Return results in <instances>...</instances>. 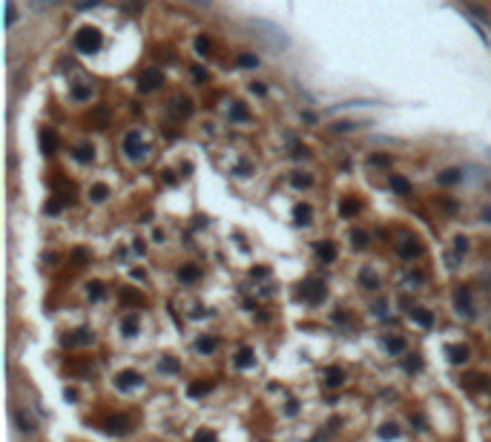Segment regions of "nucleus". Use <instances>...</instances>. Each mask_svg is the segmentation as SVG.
Masks as SVG:
<instances>
[{"label": "nucleus", "instance_id": "1", "mask_svg": "<svg viewBox=\"0 0 491 442\" xmlns=\"http://www.w3.org/2000/svg\"><path fill=\"white\" fill-rule=\"evenodd\" d=\"M247 26H250V29L262 37V43H264V46H270L273 52H285L290 46V37L285 34V29H279V26H276V23H270V20L250 17V20H247Z\"/></svg>", "mask_w": 491, "mask_h": 442}, {"label": "nucleus", "instance_id": "2", "mask_svg": "<svg viewBox=\"0 0 491 442\" xmlns=\"http://www.w3.org/2000/svg\"><path fill=\"white\" fill-rule=\"evenodd\" d=\"M75 46L78 52H84V55H95V52L101 49V32L98 29H92V26H84L78 37H75Z\"/></svg>", "mask_w": 491, "mask_h": 442}, {"label": "nucleus", "instance_id": "3", "mask_svg": "<svg viewBox=\"0 0 491 442\" xmlns=\"http://www.w3.org/2000/svg\"><path fill=\"white\" fill-rule=\"evenodd\" d=\"M161 81H164L161 69H144V72H141V78H138V83H141V92H155V89L161 86Z\"/></svg>", "mask_w": 491, "mask_h": 442}, {"label": "nucleus", "instance_id": "4", "mask_svg": "<svg viewBox=\"0 0 491 442\" xmlns=\"http://www.w3.org/2000/svg\"><path fill=\"white\" fill-rule=\"evenodd\" d=\"M124 152H127V158H132V161L144 158V144H141V135H138V132H130V135L124 138Z\"/></svg>", "mask_w": 491, "mask_h": 442}, {"label": "nucleus", "instance_id": "5", "mask_svg": "<svg viewBox=\"0 0 491 442\" xmlns=\"http://www.w3.org/2000/svg\"><path fill=\"white\" fill-rule=\"evenodd\" d=\"M454 305H457V310L462 313L465 319H471V316H474V305H471V293H468V287H459V290H457Z\"/></svg>", "mask_w": 491, "mask_h": 442}, {"label": "nucleus", "instance_id": "6", "mask_svg": "<svg viewBox=\"0 0 491 442\" xmlns=\"http://www.w3.org/2000/svg\"><path fill=\"white\" fill-rule=\"evenodd\" d=\"M144 379H141V374L138 371H121L118 376H115V385H118L121 391H132V388H138Z\"/></svg>", "mask_w": 491, "mask_h": 442}, {"label": "nucleus", "instance_id": "7", "mask_svg": "<svg viewBox=\"0 0 491 442\" xmlns=\"http://www.w3.org/2000/svg\"><path fill=\"white\" fill-rule=\"evenodd\" d=\"M40 149H43L46 155H52V152L58 149V132L55 130H43L40 132Z\"/></svg>", "mask_w": 491, "mask_h": 442}, {"label": "nucleus", "instance_id": "8", "mask_svg": "<svg viewBox=\"0 0 491 442\" xmlns=\"http://www.w3.org/2000/svg\"><path fill=\"white\" fill-rule=\"evenodd\" d=\"M305 290L307 293H302V296H305L307 302H319V299H325V284L322 281H307Z\"/></svg>", "mask_w": 491, "mask_h": 442}, {"label": "nucleus", "instance_id": "9", "mask_svg": "<svg viewBox=\"0 0 491 442\" xmlns=\"http://www.w3.org/2000/svg\"><path fill=\"white\" fill-rule=\"evenodd\" d=\"M342 382H345V371L342 368H327L325 371V385L327 388H339Z\"/></svg>", "mask_w": 491, "mask_h": 442}, {"label": "nucleus", "instance_id": "10", "mask_svg": "<svg viewBox=\"0 0 491 442\" xmlns=\"http://www.w3.org/2000/svg\"><path fill=\"white\" fill-rule=\"evenodd\" d=\"M178 278H181L184 284H193V281H198V278H201V270H198L196 264H184V267L178 270Z\"/></svg>", "mask_w": 491, "mask_h": 442}, {"label": "nucleus", "instance_id": "11", "mask_svg": "<svg viewBox=\"0 0 491 442\" xmlns=\"http://www.w3.org/2000/svg\"><path fill=\"white\" fill-rule=\"evenodd\" d=\"M408 316H411V322H417V325H423V328H431V325H434V316L428 310H423V307H414Z\"/></svg>", "mask_w": 491, "mask_h": 442}, {"label": "nucleus", "instance_id": "12", "mask_svg": "<svg viewBox=\"0 0 491 442\" xmlns=\"http://www.w3.org/2000/svg\"><path fill=\"white\" fill-rule=\"evenodd\" d=\"M437 181H440L442 187H451V184H459V181H462V172L451 167V170H445V172H440V175H437Z\"/></svg>", "mask_w": 491, "mask_h": 442}, {"label": "nucleus", "instance_id": "13", "mask_svg": "<svg viewBox=\"0 0 491 442\" xmlns=\"http://www.w3.org/2000/svg\"><path fill=\"white\" fill-rule=\"evenodd\" d=\"M293 215H296V221H299L302 227L313 221V210H310V204H296V210H293Z\"/></svg>", "mask_w": 491, "mask_h": 442}, {"label": "nucleus", "instance_id": "14", "mask_svg": "<svg viewBox=\"0 0 491 442\" xmlns=\"http://www.w3.org/2000/svg\"><path fill=\"white\" fill-rule=\"evenodd\" d=\"M396 250H399V256H402V259H414V256H420V244H417L414 238H405V241L396 247Z\"/></svg>", "mask_w": 491, "mask_h": 442}, {"label": "nucleus", "instance_id": "15", "mask_svg": "<svg viewBox=\"0 0 491 442\" xmlns=\"http://www.w3.org/2000/svg\"><path fill=\"white\" fill-rule=\"evenodd\" d=\"M121 330H124V336H138V316H135V313L124 316V322H121Z\"/></svg>", "mask_w": 491, "mask_h": 442}, {"label": "nucleus", "instance_id": "16", "mask_svg": "<svg viewBox=\"0 0 491 442\" xmlns=\"http://www.w3.org/2000/svg\"><path fill=\"white\" fill-rule=\"evenodd\" d=\"M253 362H256L253 347H241V350H238V356H236V365H238V368H250Z\"/></svg>", "mask_w": 491, "mask_h": 442}, {"label": "nucleus", "instance_id": "17", "mask_svg": "<svg viewBox=\"0 0 491 442\" xmlns=\"http://www.w3.org/2000/svg\"><path fill=\"white\" fill-rule=\"evenodd\" d=\"M391 190L399 193V196H408V193H411V184H408L402 175H391Z\"/></svg>", "mask_w": 491, "mask_h": 442}, {"label": "nucleus", "instance_id": "18", "mask_svg": "<svg viewBox=\"0 0 491 442\" xmlns=\"http://www.w3.org/2000/svg\"><path fill=\"white\" fill-rule=\"evenodd\" d=\"M448 359L454 365H465L468 362V347H448Z\"/></svg>", "mask_w": 491, "mask_h": 442}, {"label": "nucleus", "instance_id": "19", "mask_svg": "<svg viewBox=\"0 0 491 442\" xmlns=\"http://www.w3.org/2000/svg\"><path fill=\"white\" fill-rule=\"evenodd\" d=\"M89 198H92V201H98V204H101V201H106V198H109V187H106V184H92Z\"/></svg>", "mask_w": 491, "mask_h": 442}, {"label": "nucleus", "instance_id": "20", "mask_svg": "<svg viewBox=\"0 0 491 442\" xmlns=\"http://www.w3.org/2000/svg\"><path fill=\"white\" fill-rule=\"evenodd\" d=\"M216 347H219V342H216L213 336H204V339H198V342H196V350H198V353H213Z\"/></svg>", "mask_w": 491, "mask_h": 442}, {"label": "nucleus", "instance_id": "21", "mask_svg": "<svg viewBox=\"0 0 491 442\" xmlns=\"http://www.w3.org/2000/svg\"><path fill=\"white\" fill-rule=\"evenodd\" d=\"M103 0H69V6L75 9V12H86V9H95V6H101Z\"/></svg>", "mask_w": 491, "mask_h": 442}, {"label": "nucleus", "instance_id": "22", "mask_svg": "<svg viewBox=\"0 0 491 442\" xmlns=\"http://www.w3.org/2000/svg\"><path fill=\"white\" fill-rule=\"evenodd\" d=\"M250 118V112L241 106V103H233V109H230V121H236V124H244Z\"/></svg>", "mask_w": 491, "mask_h": 442}, {"label": "nucleus", "instance_id": "23", "mask_svg": "<svg viewBox=\"0 0 491 442\" xmlns=\"http://www.w3.org/2000/svg\"><path fill=\"white\" fill-rule=\"evenodd\" d=\"M319 256H322V262H333L336 259V247L330 244V241H322L319 244Z\"/></svg>", "mask_w": 491, "mask_h": 442}, {"label": "nucleus", "instance_id": "24", "mask_svg": "<svg viewBox=\"0 0 491 442\" xmlns=\"http://www.w3.org/2000/svg\"><path fill=\"white\" fill-rule=\"evenodd\" d=\"M385 347H388V353H402V350H405V339L391 336V339H385Z\"/></svg>", "mask_w": 491, "mask_h": 442}, {"label": "nucleus", "instance_id": "25", "mask_svg": "<svg viewBox=\"0 0 491 442\" xmlns=\"http://www.w3.org/2000/svg\"><path fill=\"white\" fill-rule=\"evenodd\" d=\"M359 281H362L365 287H379V276H376L373 270H362V273H359Z\"/></svg>", "mask_w": 491, "mask_h": 442}, {"label": "nucleus", "instance_id": "26", "mask_svg": "<svg viewBox=\"0 0 491 442\" xmlns=\"http://www.w3.org/2000/svg\"><path fill=\"white\" fill-rule=\"evenodd\" d=\"M17 425L23 428L26 434H32V431H34V422H32V416H29L26 410H17Z\"/></svg>", "mask_w": 491, "mask_h": 442}, {"label": "nucleus", "instance_id": "27", "mask_svg": "<svg viewBox=\"0 0 491 442\" xmlns=\"http://www.w3.org/2000/svg\"><path fill=\"white\" fill-rule=\"evenodd\" d=\"M64 0H32V9L34 12H46V9H55V6H61Z\"/></svg>", "mask_w": 491, "mask_h": 442}, {"label": "nucleus", "instance_id": "28", "mask_svg": "<svg viewBox=\"0 0 491 442\" xmlns=\"http://www.w3.org/2000/svg\"><path fill=\"white\" fill-rule=\"evenodd\" d=\"M172 115H190V101L187 98H175L172 101Z\"/></svg>", "mask_w": 491, "mask_h": 442}, {"label": "nucleus", "instance_id": "29", "mask_svg": "<svg viewBox=\"0 0 491 442\" xmlns=\"http://www.w3.org/2000/svg\"><path fill=\"white\" fill-rule=\"evenodd\" d=\"M359 213V201H354V198H348V201H342V215L345 218H351V215Z\"/></svg>", "mask_w": 491, "mask_h": 442}, {"label": "nucleus", "instance_id": "30", "mask_svg": "<svg viewBox=\"0 0 491 442\" xmlns=\"http://www.w3.org/2000/svg\"><path fill=\"white\" fill-rule=\"evenodd\" d=\"M75 158H78L81 164H89V161H92V147H86V144H81V147L75 149Z\"/></svg>", "mask_w": 491, "mask_h": 442}, {"label": "nucleus", "instance_id": "31", "mask_svg": "<svg viewBox=\"0 0 491 442\" xmlns=\"http://www.w3.org/2000/svg\"><path fill=\"white\" fill-rule=\"evenodd\" d=\"M92 121L101 124V127H106V124H109V109H106V106H98V109L92 112Z\"/></svg>", "mask_w": 491, "mask_h": 442}, {"label": "nucleus", "instance_id": "32", "mask_svg": "<svg viewBox=\"0 0 491 442\" xmlns=\"http://www.w3.org/2000/svg\"><path fill=\"white\" fill-rule=\"evenodd\" d=\"M351 241H354V247L362 250V247L368 244V233H365V230H354V233H351Z\"/></svg>", "mask_w": 491, "mask_h": 442}, {"label": "nucleus", "instance_id": "33", "mask_svg": "<svg viewBox=\"0 0 491 442\" xmlns=\"http://www.w3.org/2000/svg\"><path fill=\"white\" fill-rule=\"evenodd\" d=\"M109 431H112V434H127V431H130V428H127V419H124V416L109 419Z\"/></svg>", "mask_w": 491, "mask_h": 442}, {"label": "nucleus", "instance_id": "34", "mask_svg": "<svg viewBox=\"0 0 491 442\" xmlns=\"http://www.w3.org/2000/svg\"><path fill=\"white\" fill-rule=\"evenodd\" d=\"M72 98L75 101H89L92 98V89H89V86H75V89H72Z\"/></svg>", "mask_w": 491, "mask_h": 442}, {"label": "nucleus", "instance_id": "35", "mask_svg": "<svg viewBox=\"0 0 491 442\" xmlns=\"http://www.w3.org/2000/svg\"><path fill=\"white\" fill-rule=\"evenodd\" d=\"M196 52H198V55H207V52H210V37H207V34H198V37H196Z\"/></svg>", "mask_w": 491, "mask_h": 442}, {"label": "nucleus", "instance_id": "36", "mask_svg": "<svg viewBox=\"0 0 491 442\" xmlns=\"http://www.w3.org/2000/svg\"><path fill=\"white\" fill-rule=\"evenodd\" d=\"M17 20V9H15V0H6V26H12Z\"/></svg>", "mask_w": 491, "mask_h": 442}, {"label": "nucleus", "instance_id": "37", "mask_svg": "<svg viewBox=\"0 0 491 442\" xmlns=\"http://www.w3.org/2000/svg\"><path fill=\"white\" fill-rule=\"evenodd\" d=\"M210 391V382H196V385H190V396H201V393H207Z\"/></svg>", "mask_w": 491, "mask_h": 442}, {"label": "nucleus", "instance_id": "38", "mask_svg": "<svg viewBox=\"0 0 491 442\" xmlns=\"http://www.w3.org/2000/svg\"><path fill=\"white\" fill-rule=\"evenodd\" d=\"M86 293H89V299H101L103 296V284L101 281H92V284L86 287Z\"/></svg>", "mask_w": 491, "mask_h": 442}, {"label": "nucleus", "instance_id": "39", "mask_svg": "<svg viewBox=\"0 0 491 442\" xmlns=\"http://www.w3.org/2000/svg\"><path fill=\"white\" fill-rule=\"evenodd\" d=\"M379 437H382V440H396V437H399V431H396V425H382Z\"/></svg>", "mask_w": 491, "mask_h": 442}, {"label": "nucleus", "instance_id": "40", "mask_svg": "<svg viewBox=\"0 0 491 442\" xmlns=\"http://www.w3.org/2000/svg\"><path fill=\"white\" fill-rule=\"evenodd\" d=\"M238 66H241V69H256L259 61H256L253 55H241V58H238Z\"/></svg>", "mask_w": 491, "mask_h": 442}, {"label": "nucleus", "instance_id": "41", "mask_svg": "<svg viewBox=\"0 0 491 442\" xmlns=\"http://www.w3.org/2000/svg\"><path fill=\"white\" fill-rule=\"evenodd\" d=\"M193 442H219V440H216L213 431H198V434L193 437Z\"/></svg>", "mask_w": 491, "mask_h": 442}, {"label": "nucleus", "instance_id": "42", "mask_svg": "<svg viewBox=\"0 0 491 442\" xmlns=\"http://www.w3.org/2000/svg\"><path fill=\"white\" fill-rule=\"evenodd\" d=\"M161 371H164V374H175V371H178V362L172 359V356H167V359L161 362Z\"/></svg>", "mask_w": 491, "mask_h": 442}, {"label": "nucleus", "instance_id": "43", "mask_svg": "<svg viewBox=\"0 0 491 442\" xmlns=\"http://www.w3.org/2000/svg\"><path fill=\"white\" fill-rule=\"evenodd\" d=\"M351 130H356L354 121H339V124H333V132H351Z\"/></svg>", "mask_w": 491, "mask_h": 442}, {"label": "nucleus", "instance_id": "44", "mask_svg": "<svg viewBox=\"0 0 491 442\" xmlns=\"http://www.w3.org/2000/svg\"><path fill=\"white\" fill-rule=\"evenodd\" d=\"M310 184H313V178H310L307 172H302V175H296V178H293V187H310Z\"/></svg>", "mask_w": 491, "mask_h": 442}, {"label": "nucleus", "instance_id": "45", "mask_svg": "<svg viewBox=\"0 0 491 442\" xmlns=\"http://www.w3.org/2000/svg\"><path fill=\"white\" fill-rule=\"evenodd\" d=\"M454 250H457L459 256H462V253L468 250V238H454Z\"/></svg>", "mask_w": 491, "mask_h": 442}, {"label": "nucleus", "instance_id": "46", "mask_svg": "<svg viewBox=\"0 0 491 442\" xmlns=\"http://www.w3.org/2000/svg\"><path fill=\"white\" fill-rule=\"evenodd\" d=\"M124 9L127 12H141V0H124Z\"/></svg>", "mask_w": 491, "mask_h": 442}, {"label": "nucleus", "instance_id": "47", "mask_svg": "<svg viewBox=\"0 0 491 442\" xmlns=\"http://www.w3.org/2000/svg\"><path fill=\"white\" fill-rule=\"evenodd\" d=\"M371 164H376V167H391V158H385V155H373Z\"/></svg>", "mask_w": 491, "mask_h": 442}, {"label": "nucleus", "instance_id": "48", "mask_svg": "<svg viewBox=\"0 0 491 442\" xmlns=\"http://www.w3.org/2000/svg\"><path fill=\"white\" fill-rule=\"evenodd\" d=\"M46 213H49V215L61 213V201H49V204H46Z\"/></svg>", "mask_w": 491, "mask_h": 442}, {"label": "nucleus", "instance_id": "49", "mask_svg": "<svg viewBox=\"0 0 491 442\" xmlns=\"http://www.w3.org/2000/svg\"><path fill=\"white\" fill-rule=\"evenodd\" d=\"M250 92H256V95H264L267 89H264V83H250Z\"/></svg>", "mask_w": 491, "mask_h": 442}, {"label": "nucleus", "instance_id": "50", "mask_svg": "<svg viewBox=\"0 0 491 442\" xmlns=\"http://www.w3.org/2000/svg\"><path fill=\"white\" fill-rule=\"evenodd\" d=\"M480 215H483V221H489L491 224V204H486V207L480 210Z\"/></svg>", "mask_w": 491, "mask_h": 442}, {"label": "nucleus", "instance_id": "51", "mask_svg": "<svg viewBox=\"0 0 491 442\" xmlns=\"http://www.w3.org/2000/svg\"><path fill=\"white\" fill-rule=\"evenodd\" d=\"M193 75H196V78H198V81H207V72H204V69H198V66H196V69H193Z\"/></svg>", "mask_w": 491, "mask_h": 442}, {"label": "nucleus", "instance_id": "52", "mask_svg": "<svg viewBox=\"0 0 491 442\" xmlns=\"http://www.w3.org/2000/svg\"><path fill=\"white\" fill-rule=\"evenodd\" d=\"M236 172H238V175H241V178H244V175H247V172H250V167H247V164H238V167H236Z\"/></svg>", "mask_w": 491, "mask_h": 442}, {"label": "nucleus", "instance_id": "53", "mask_svg": "<svg viewBox=\"0 0 491 442\" xmlns=\"http://www.w3.org/2000/svg\"><path fill=\"white\" fill-rule=\"evenodd\" d=\"M190 3H196V6H210V0H190Z\"/></svg>", "mask_w": 491, "mask_h": 442}]
</instances>
